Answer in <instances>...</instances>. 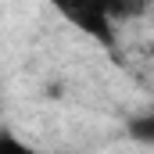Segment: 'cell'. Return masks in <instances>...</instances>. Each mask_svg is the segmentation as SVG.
Returning <instances> with one entry per match:
<instances>
[{"mask_svg": "<svg viewBox=\"0 0 154 154\" xmlns=\"http://www.w3.org/2000/svg\"><path fill=\"white\" fill-rule=\"evenodd\" d=\"M61 11H65V18H72V22H75L86 36L100 39L104 47H111V43H115L111 7H104V4H68V7H61Z\"/></svg>", "mask_w": 154, "mask_h": 154, "instance_id": "1", "label": "cell"}, {"mask_svg": "<svg viewBox=\"0 0 154 154\" xmlns=\"http://www.w3.org/2000/svg\"><path fill=\"white\" fill-rule=\"evenodd\" d=\"M125 133H129L136 143H147V147H154V111H151V115H136L129 125H125Z\"/></svg>", "mask_w": 154, "mask_h": 154, "instance_id": "2", "label": "cell"}, {"mask_svg": "<svg viewBox=\"0 0 154 154\" xmlns=\"http://www.w3.org/2000/svg\"><path fill=\"white\" fill-rule=\"evenodd\" d=\"M0 154H47V151H39V147H32V143H25V140L14 136L11 129H0Z\"/></svg>", "mask_w": 154, "mask_h": 154, "instance_id": "3", "label": "cell"}]
</instances>
